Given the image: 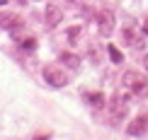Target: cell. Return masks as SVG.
<instances>
[{
  "label": "cell",
  "instance_id": "6da1fadb",
  "mask_svg": "<svg viewBox=\"0 0 148 140\" xmlns=\"http://www.w3.org/2000/svg\"><path fill=\"white\" fill-rule=\"evenodd\" d=\"M121 82H124V85H126V87L131 89V92L136 94V97H146V94H148V82H146V77L141 75V72H136V70L124 72Z\"/></svg>",
  "mask_w": 148,
  "mask_h": 140
},
{
  "label": "cell",
  "instance_id": "7a4b0ae2",
  "mask_svg": "<svg viewBox=\"0 0 148 140\" xmlns=\"http://www.w3.org/2000/svg\"><path fill=\"white\" fill-rule=\"evenodd\" d=\"M41 75H44V80L51 85V87H66V85H68V75H66L63 68H58V65H44Z\"/></svg>",
  "mask_w": 148,
  "mask_h": 140
},
{
  "label": "cell",
  "instance_id": "3957f363",
  "mask_svg": "<svg viewBox=\"0 0 148 140\" xmlns=\"http://www.w3.org/2000/svg\"><path fill=\"white\" fill-rule=\"evenodd\" d=\"M129 111V99L124 94H114L112 101H109V116H112V121H121L126 116Z\"/></svg>",
  "mask_w": 148,
  "mask_h": 140
},
{
  "label": "cell",
  "instance_id": "277c9868",
  "mask_svg": "<svg viewBox=\"0 0 148 140\" xmlns=\"http://www.w3.org/2000/svg\"><path fill=\"white\" fill-rule=\"evenodd\" d=\"M97 29L102 36H109L114 32V12L112 10H100L97 12Z\"/></svg>",
  "mask_w": 148,
  "mask_h": 140
},
{
  "label": "cell",
  "instance_id": "5b68a950",
  "mask_svg": "<svg viewBox=\"0 0 148 140\" xmlns=\"http://www.w3.org/2000/svg\"><path fill=\"white\" fill-rule=\"evenodd\" d=\"M124 39H126V44H131V46H146L143 44L146 34H143L141 27H136V24H129V27L124 29Z\"/></svg>",
  "mask_w": 148,
  "mask_h": 140
},
{
  "label": "cell",
  "instance_id": "8992f818",
  "mask_svg": "<svg viewBox=\"0 0 148 140\" xmlns=\"http://www.w3.org/2000/svg\"><path fill=\"white\" fill-rule=\"evenodd\" d=\"M146 131H148V116H136L134 121H129V126H126V133L129 135H146Z\"/></svg>",
  "mask_w": 148,
  "mask_h": 140
},
{
  "label": "cell",
  "instance_id": "52a82bcc",
  "mask_svg": "<svg viewBox=\"0 0 148 140\" xmlns=\"http://www.w3.org/2000/svg\"><path fill=\"white\" fill-rule=\"evenodd\" d=\"M61 20H63V10H61L58 5L49 3L46 5V24L49 27H56V24H61Z\"/></svg>",
  "mask_w": 148,
  "mask_h": 140
},
{
  "label": "cell",
  "instance_id": "ba28073f",
  "mask_svg": "<svg viewBox=\"0 0 148 140\" xmlns=\"http://www.w3.org/2000/svg\"><path fill=\"white\" fill-rule=\"evenodd\" d=\"M17 24H22V20L15 15V12H8V10L0 12V27H3V29H8V32H10V29H15Z\"/></svg>",
  "mask_w": 148,
  "mask_h": 140
},
{
  "label": "cell",
  "instance_id": "9c48e42d",
  "mask_svg": "<svg viewBox=\"0 0 148 140\" xmlns=\"http://www.w3.org/2000/svg\"><path fill=\"white\" fill-rule=\"evenodd\" d=\"M61 63H63V65H68L71 70H75L78 65H80V58L75 56V53H61Z\"/></svg>",
  "mask_w": 148,
  "mask_h": 140
},
{
  "label": "cell",
  "instance_id": "30bf717a",
  "mask_svg": "<svg viewBox=\"0 0 148 140\" xmlns=\"http://www.w3.org/2000/svg\"><path fill=\"white\" fill-rule=\"evenodd\" d=\"M85 99H88L92 106H97V109L104 106V97H102L100 92H85Z\"/></svg>",
  "mask_w": 148,
  "mask_h": 140
},
{
  "label": "cell",
  "instance_id": "8fae6325",
  "mask_svg": "<svg viewBox=\"0 0 148 140\" xmlns=\"http://www.w3.org/2000/svg\"><path fill=\"white\" fill-rule=\"evenodd\" d=\"M107 51H109V58H112V63H124V56H121V51H119L114 44H109V46H107Z\"/></svg>",
  "mask_w": 148,
  "mask_h": 140
},
{
  "label": "cell",
  "instance_id": "7c38bea8",
  "mask_svg": "<svg viewBox=\"0 0 148 140\" xmlns=\"http://www.w3.org/2000/svg\"><path fill=\"white\" fill-rule=\"evenodd\" d=\"M20 46L27 48V51H32V48H36V39H34V36H24V39L20 41Z\"/></svg>",
  "mask_w": 148,
  "mask_h": 140
},
{
  "label": "cell",
  "instance_id": "4fadbf2b",
  "mask_svg": "<svg viewBox=\"0 0 148 140\" xmlns=\"http://www.w3.org/2000/svg\"><path fill=\"white\" fill-rule=\"evenodd\" d=\"M80 34H83V27H73V29H71V32H68V39L73 41V44H75V41H78V36H80Z\"/></svg>",
  "mask_w": 148,
  "mask_h": 140
},
{
  "label": "cell",
  "instance_id": "5bb4252c",
  "mask_svg": "<svg viewBox=\"0 0 148 140\" xmlns=\"http://www.w3.org/2000/svg\"><path fill=\"white\" fill-rule=\"evenodd\" d=\"M141 29H143V34H146V39H148V17L143 20V24H141Z\"/></svg>",
  "mask_w": 148,
  "mask_h": 140
},
{
  "label": "cell",
  "instance_id": "9a60e30c",
  "mask_svg": "<svg viewBox=\"0 0 148 140\" xmlns=\"http://www.w3.org/2000/svg\"><path fill=\"white\" fill-rule=\"evenodd\" d=\"M143 65H146V70H148V53H146V58H143Z\"/></svg>",
  "mask_w": 148,
  "mask_h": 140
},
{
  "label": "cell",
  "instance_id": "2e32d148",
  "mask_svg": "<svg viewBox=\"0 0 148 140\" xmlns=\"http://www.w3.org/2000/svg\"><path fill=\"white\" fill-rule=\"evenodd\" d=\"M0 5H8V0H0Z\"/></svg>",
  "mask_w": 148,
  "mask_h": 140
},
{
  "label": "cell",
  "instance_id": "e0dca14e",
  "mask_svg": "<svg viewBox=\"0 0 148 140\" xmlns=\"http://www.w3.org/2000/svg\"><path fill=\"white\" fill-rule=\"evenodd\" d=\"M20 3H22V5H24V3H27V0H20Z\"/></svg>",
  "mask_w": 148,
  "mask_h": 140
}]
</instances>
